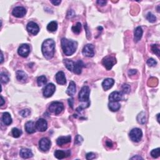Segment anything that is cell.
<instances>
[{
  "label": "cell",
  "instance_id": "obj_24",
  "mask_svg": "<svg viewBox=\"0 0 160 160\" xmlns=\"http://www.w3.org/2000/svg\"><path fill=\"white\" fill-rule=\"evenodd\" d=\"M2 120H3V123H4V124H6V125H7V126L10 125V124L12 123L11 116L10 114L8 112L3 113V116H2Z\"/></svg>",
  "mask_w": 160,
  "mask_h": 160
},
{
  "label": "cell",
  "instance_id": "obj_14",
  "mask_svg": "<svg viewBox=\"0 0 160 160\" xmlns=\"http://www.w3.org/2000/svg\"><path fill=\"white\" fill-rule=\"evenodd\" d=\"M70 155H71L70 150H66V151L56 150L55 152V156L58 159H62L68 157Z\"/></svg>",
  "mask_w": 160,
  "mask_h": 160
},
{
  "label": "cell",
  "instance_id": "obj_16",
  "mask_svg": "<svg viewBox=\"0 0 160 160\" xmlns=\"http://www.w3.org/2000/svg\"><path fill=\"white\" fill-rule=\"evenodd\" d=\"M55 78L57 83H58L59 84L63 85L66 83L65 74L63 72H59L57 73L55 76Z\"/></svg>",
  "mask_w": 160,
  "mask_h": 160
},
{
  "label": "cell",
  "instance_id": "obj_11",
  "mask_svg": "<svg viewBox=\"0 0 160 160\" xmlns=\"http://www.w3.org/2000/svg\"><path fill=\"white\" fill-rule=\"evenodd\" d=\"M18 53L21 56L23 57V58H26L30 53V48L29 45L27 44L21 45L18 48Z\"/></svg>",
  "mask_w": 160,
  "mask_h": 160
},
{
  "label": "cell",
  "instance_id": "obj_47",
  "mask_svg": "<svg viewBox=\"0 0 160 160\" xmlns=\"http://www.w3.org/2000/svg\"><path fill=\"white\" fill-rule=\"evenodd\" d=\"M51 3H53V5H56V6H58L60 3H61V1H59V0H58V1H51Z\"/></svg>",
  "mask_w": 160,
  "mask_h": 160
},
{
  "label": "cell",
  "instance_id": "obj_50",
  "mask_svg": "<svg viewBox=\"0 0 160 160\" xmlns=\"http://www.w3.org/2000/svg\"><path fill=\"white\" fill-rule=\"evenodd\" d=\"M5 103V101L4 98H3L2 96H1V106H3V105H4Z\"/></svg>",
  "mask_w": 160,
  "mask_h": 160
},
{
  "label": "cell",
  "instance_id": "obj_1",
  "mask_svg": "<svg viewBox=\"0 0 160 160\" xmlns=\"http://www.w3.org/2000/svg\"><path fill=\"white\" fill-rule=\"evenodd\" d=\"M55 42L52 39H47L42 44L41 51L45 58L51 59L55 54Z\"/></svg>",
  "mask_w": 160,
  "mask_h": 160
},
{
  "label": "cell",
  "instance_id": "obj_28",
  "mask_svg": "<svg viewBox=\"0 0 160 160\" xmlns=\"http://www.w3.org/2000/svg\"><path fill=\"white\" fill-rule=\"evenodd\" d=\"M58 29V23L53 21L49 23L47 26V30L50 32H55Z\"/></svg>",
  "mask_w": 160,
  "mask_h": 160
},
{
  "label": "cell",
  "instance_id": "obj_44",
  "mask_svg": "<svg viewBox=\"0 0 160 160\" xmlns=\"http://www.w3.org/2000/svg\"><path fill=\"white\" fill-rule=\"evenodd\" d=\"M137 71L136 70H130L128 72V74L130 76H133V75H135L136 74Z\"/></svg>",
  "mask_w": 160,
  "mask_h": 160
},
{
  "label": "cell",
  "instance_id": "obj_51",
  "mask_svg": "<svg viewBox=\"0 0 160 160\" xmlns=\"http://www.w3.org/2000/svg\"><path fill=\"white\" fill-rule=\"evenodd\" d=\"M1 63H3V52H1Z\"/></svg>",
  "mask_w": 160,
  "mask_h": 160
},
{
  "label": "cell",
  "instance_id": "obj_29",
  "mask_svg": "<svg viewBox=\"0 0 160 160\" xmlns=\"http://www.w3.org/2000/svg\"><path fill=\"white\" fill-rule=\"evenodd\" d=\"M137 121L138 123L141 124H144L146 123V114L144 112L142 111L140 113L138 114V115L137 116Z\"/></svg>",
  "mask_w": 160,
  "mask_h": 160
},
{
  "label": "cell",
  "instance_id": "obj_39",
  "mask_svg": "<svg viewBox=\"0 0 160 160\" xmlns=\"http://www.w3.org/2000/svg\"><path fill=\"white\" fill-rule=\"evenodd\" d=\"M122 92L124 94H128L130 93L131 88L129 84H124L122 87Z\"/></svg>",
  "mask_w": 160,
  "mask_h": 160
},
{
  "label": "cell",
  "instance_id": "obj_31",
  "mask_svg": "<svg viewBox=\"0 0 160 160\" xmlns=\"http://www.w3.org/2000/svg\"><path fill=\"white\" fill-rule=\"evenodd\" d=\"M72 30L74 33L79 34L81 31V24L80 23H77L75 26H73L72 28Z\"/></svg>",
  "mask_w": 160,
  "mask_h": 160
},
{
  "label": "cell",
  "instance_id": "obj_33",
  "mask_svg": "<svg viewBox=\"0 0 160 160\" xmlns=\"http://www.w3.org/2000/svg\"><path fill=\"white\" fill-rule=\"evenodd\" d=\"M158 83V81L155 78H151L148 82V84L150 86H157Z\"/></svg>",
  "mask_w": 160,
  "mask_h": 160
},
{
  "label": "cell",
  "instance_id": "obj_52",
  "mask_svg": "<svg viewBox=\"0 0 160 160\" xmlns=\"http://www.w3.org/2000/svg\"><path fill=\"white\" fill-rule=\"evenodd\" d=\"M159 114H158L157 115V117H158V122H159Z\"/></svg>",
  "mask_w": 160,
  "mask_h": 160
},
{
  "label": "cell",
  "instance_id": "obj_40",
  "mask_svg": "<svg viewBox=\"0 0 160 160\" xmlns=\"http://www.w3.org/2000/svg\"><path fill=\"white\" fill-rule=\"evenodd\" d=\"M83 141V137L80 136V135H77L74 140V143L76 145H80L81 144V143Z\"/></svg>",
  "mask_w": 160,
  "mask_h": 160
},
{
  "label": "cell",
  "instance_id": "obj_8",
  "mask_svg": "<svg viewBox=\"0 0 160 160\" xmlns=\"http://www.w3.org/2000/svg\"><path fill=\"white\" fill-rule=\"evenodd\" d=\"M56 90V86L54 84L49 83L45 86L43 90V96L45 98H49L54 94Z\"/></svg>",
  "mask_w": 160,
  "mask_h": 160
},
{
  "label": "cell",
  "instance_id": "obj_13",
  "mask_svg": "<svg viewBox=\"0 0 160 160\" xmlns=\"http://www.w3.org/2000/svg\"><path fill=\"white\" fill-rule=\"evenodd\" d=\"M26 13V9L23 6H17L13 9L12 14L16 18H23Z\"/></svg>",
  "mask_w": 160,
  "mask_h": 160
},
{
  "label": "cell",
  "instance_id": "obj_27",
  "mask_svg": "<svg viewBox=\"0 0 160 160\" xmlns=\"http://www.w3.org/2000/svg\"><path fill=\"white\" fill-rule=\"evenodd\" d=\"M63 63L65 64V65L68 70L70 71V72H73L74 66H75V63L73 62L72 60H70L68 59H64Z\"/></svg>",
  "mask_w": 160,
  "mask_h": 160
},
{
  "label": "cell",
  "instance_id": "obj_37",
  "mask_svg": "<svg viewBox=\"0 0 160 160\" xmlns=\"http://www.w3.org/2000/svg\"><path fill=\"white\" fill-rule=\"evenodd\" d=\"M31 113V111L29 109H24L20 112V115L21 116L24 117V118H26V117L29 116Z\"/></svg>",
  "mask_w": 160,
  "mask_h": 160
},
{
  "label": "cell",
  "instance_id": "obj_5",
  "mask_svg": "<svg viewBox=\"0 0 160 160\" xmlns=\"http://www.w3.org/2000/svg\"><path fill=\"white\" fill-rule=\"evenodd\" d=\"M116 63V59L115 57L112 55H108L105 57V58L103 59L102 61V64L107 70H111Z\"/></svg>",
  "mask_w": 160,
  "mask_h": 160
},
{
  "label": "cell",
  "instance_id": "obj_41",
  "mask_svg": "<svg viewBox=\"0 0 160 160\" xmlns=\"http://www.w3.org/2000/svg\"><path fill=\"white\" fill-rule=\"evenodd\" d=\"M147 64L148 66L152 67V66H155L156 64H157V62H156L154 59L150 58L147 61Z\"/></svg>",
  "mask_w": 160,
  "mask_h": 160
},
{
  "label": "cell",
  "instance_id": "obj_6",
  "mask_svg": "<svg viewBox=\"0 0 160 160\" xmlns=\"http://www.w3.org/2000/svg\"><path fill=\"white\" fill-rule=\"evenodd\" d=\"M129 136L131 141L137 143V142H139L143 137V132H142L141 130L136 128H133L130 131Z\"/></svg>",
  "mask_w": 160,
  "mask_h": 160
},
{
  "label": "cell",
  "instance_id": "obj_2",
  "mask_svg": "<svg viewBox=\"0 0 160 160\" xmlns=\"http://www.w3.org/2000/svg\"><path fill=\"white\" fill-rule=\"evenodd\" d=\"M61 48L63 53L66 56H71L75 53L78 48V43L75 41L63 38L61 39Z\"/></svg>",
  "mask_w": 160,
  "mask_h": 160
},
{
  "label": "cell",
  "instance_id": "obj_46",
  "mask_svg": "<svg viewBox=\"0 0 160 160\" xmlns=\"http://www.w3.org/2000/svg\"><path fill=\"white\" fill-rule=\"evenodd\" d=\"M106 145L108 147H109V148H112L113 147V142L111 141V140H107L106 141Z\"/></svg>",
  "mask_w": 160,
  "mask_h": 160
},
{
  "label": "cell",
  "instance_id": "obj_7",
  "mask_svg": "<svg viewBox=\"0 0 160 160\" xmlns=\"http://www.w3.org/2000/svg\"><path fill=\"white\" fill-rule=\"evenodd\" d=\"M39 146L42 151L47 152L51 147V141L47 138H43L39 142Z\"/></svg>",
  "mask_w": 160,
  "mask_h": 160
},
{
  "label": "cell",
  "instance_id": "obj_30",
  "mask_svg": "<svg viewBox=\"0 0 160 160\" xmlns=\"http://www.w3.org/2000/svg\"><path fill=\"white\" fill-rule=\"evenodd\" d=\"M37 83L39 86H43L46 83H47V79L45 76H41L38 78L37 79Z\"/></svg>",
  "mask_w": 160,
  "mask_h": 160
},
{
  "label": "cell",
  "instance_id": "obj_48",
  "mask_svg": "<svg viewBox=\"0 0 160 160\" xmlns=\"http://www.w3.org/2000/svg\"><path fill=\"white\" fill-rule=\"evenodd\" d=\"M68 103H69L70 106H71V107L73 108V98L69 99H68Z\"/></svg>",
  "mask_w": 160,
  "mask_h": 160
},
{
  "label": "cell",
  "instance_id": "obj_15",
  "mask_svg": "<svg viewBox=\"0 0 160 160\" xmlns=\"http://www.w3.org/2000/svg\"><path fill=\"white\" fill-rule=\"evenodd\" d=\"M123 98V95L119 91H113L109 96V101H119Z\"/></svg>",
  "mask_w": 160,
  "mask_h": 160
},
{
  "label": "cell",
  "instance_id": "obj_32",
  "mask_svg": "<svg viewBox=\"0 0 160 160\" xmlns=\"http://www.w3.org/2000/svg\"><path fill=\"white\" fill-rule=\"evenodd\" d=\"M11 133L14 138H18L21 136V134H22V131H21L20 130L16 128H14L12 129Z\"/></svg>",
  "mask_w": 160,
  "mask_h": 160
},
{
  "label": "cell",
  "instance_id": "obj_18",
  "mask_svg": "<svg viewBox=\"0 0 160 160\" xmlns=\"http://www.w3.org/2000/svg\"><path fill=\"white\" fill-rule=\"evenodd\" d=\"M25 130L28 133L32 134L36 131V125L33 122H28L25 124Z\"/></svg>",
  "mask_w": 160,
  "mask_h": 160
},
{
  "label": "cell",
  "instance_id": "obj_20",
  "mask_svg": "<svg viewBox=\"0 0 160 160\" xmlns=\"http://www.w3.org/2000/svg\"><path fill=\"white\" fill-rule=\"evenodd\" d=\"M76 91V84L74 83V81H70V84L68 87L67 88L66 90V94L70 96V97H73V96L75 94Z\"/></svg>",
  "mask_w": 160,
  "mask_h": 160
},
{
  "label": "cell",
  "instance_id": "obj_19",
  "mask_svg": "<svg viewBox=\"0 0 160 160\" xmlns=\"http://www.w3.org/2000/svg\"><path fill=\"white\" fill-rule=\"evenodd\" d=\"M20 155L21 158L24 159H28L30 158L33 156V153L32 151L27 148H23L21 149L20 152Z\"/></svg>",
  "mask_w": 160,
  "mask_h": 160
},
{
  "label": "cell",
  "instance_id": "obj_12",
  "mask_svg": "<svg viewBox=\"0 0 160 160\" xmlns=\"http://www.w3.org/2000/svg\"><path fill=\"white\" fill-rule=\"evenodd\" d=\"M35 125H36V130L40 131V132H44L48 128L47 122L45 119L42 118L39 119L36 122V124H35Z\"/></svg>",
  "mask_w": 160,
  "mask_h": 160
},
{
  "label": "cell",
  "instance_id": "obj_10",
  "mask_svg": "<svg viewBox=\"0 0 160 160\" xmlns=\"http://www.w3.org/2000/svg\"><path fill=\"white\" fill-rule=\"evenodd\" d=\"M26 30L30 33L33 35H36L40 31V28H39L36 23H35L33 21H30L27 24Z\"/></svg>",
  "mask_w": 160,
  "mask_h": 160
},
{
  "label": "cell",
  "instance_id": "obj_38",
  "mask_svg": "<svg viewBox=\"0 0 160 160\" xmlns=\"http://www.w3.org/2000/svg\"><path fill=\"white\" fill-rule=\"evenodd\" d=\"M146 19L150 21V23H155L156 20V16L152 14L151 13H148L146 15Z\"/></svg>",
  "mask_w": 160,
  "mask_h": 160
},
{
  "label": "cell",
  "instance_id": "obj_22",
  "mask_svg": "<svg viewBox=\"0 0 160 160\" xmlns=\"http://www.w3.org/2000/svg\"><path fill=\"white\" fill-rule=\"evenodd\" d=\"M143 30L140 26L137 27L136 29L134 30V40L135 42H138L139 41L141 38L142 36H143Z\"/></svg>",
  "mask_w": 160,
  "mask_h": 160
},
{
  "label": "cell",
  "instance_id": "obj_26",
  "mask_svg": "<svg viewBox=\"0 0 160 160\" xmlns=\"http://www.w3.org/2000/svg\"><path fill=\"white\" fill-rule=\"evenodd\" d=\"M108 107L111 111L115 112L118 111L120 109L121 106L118 101H109L108 104Z\"/></svg>",
  "mask_w": 160,
  "mask_h": 160
},
{
  "label": "cell",
  "instance_id": "obj_17",
  "mask_svg": "<svg viewBox=\"0 0 160 160\" xmlns=\"http://www.w3.org/2000/svg\"><path fill=\"white\" fill-rule=\"evenodd\" d=\"M114 83H115V80L112 78H106L102 83L103 88L105 91H107L112 88Z\"/></svg>",
  "mask_w": 160,
  "mask_h": 160
},
{
  "label": "cell",
  "instance_id": "obj_34",
  "mask_svg": "<svg viewBox=\"0 0 160 160\" xmlns=\"http://www.w3.org/2000/svg\"><path fill=\"white\" fill-rule=\"evenodd\" d=\"M151 51L158 56H159V45H153L151 46Z\"/></svg>",
  "mask_w": 160,
  "mask_h": 160
},
{
  "label": "cell",
  "instance_id": "obj_9",
  "mask_svg": "<svg viewBox=\"0 0 160 160\" xmlns=\"http://www.w3.org/2000/svg\"><path fill=\"white\" fill-rule=\"evenodd\" d=\"M95 47L92 44H88L85 45L83 49V55L86 57H93L95 55Z\"/></svg>",
  "mask_w": 160,
  "mask_h": 160
},
{
  "label": "cell",
  "instance_id": "obj_4",
  "mask_svg": "<svg viewBox=\"0 0 160 160\" xmlns=\"http://www.w3.org/2000/svg\"><path fill=\"white\" fill-rule=\"evenodd\" d=\"M90 93V88L87 86H84L81 89V90L79 93V95H78V98H79L80 101L84 102V103H90V101H89Z\"/></svg>",
  "mask_w": 160,
  "mask_h": 160
},
{
  "label": "cell",
  "instance_id": "obj_23",
  "mask_svg": "<svg viewBox=\"0 0 160 160\" xmlns=\"http://www.w3.org/2000/svg\"><path fill=\"white\" fill-rule=\"evenodd\" d=\"M84 66L83 62L81 60H78L77 62L75 63V66L73 70V73H76L77 74H80L81 73L82 68Z\"/></svg>",
  "mask_w": 160,
  "mask_h": 160
},
{
  "label": "cell",
  "instance_id": "obj_21",
  "mask_svg": "<svg viewBox=\"0 0 160 160\" xmlns=\"http://www.w3.org/2000/svg\"><path fill=\"white\" fill-rule=\"evenodd\" d=\"M72 138L70 136H60L56 140V143L58 146H63L65 144L69 143L71 142Z\"/></svg>",
  "mask_w": 160,
  "mask_h": 160
},
{
  "label": "cell",
  "instance_id": "obj_49",
  "mask_svg": "<svg viewBox=\"0 0 160 160\" xmlns=\"http://www.w3.org/2000/svg\"><path fill=\"white\" fill-rule=\"evenodd\" d=\"M131 159H143V158H142V157H141V156H138V155H136V156H133V157H132L131 158Z\"/></svg>",
  "mask_w": 160,
  "mask_h": 160
},
{
  "label": "cell",
  "instance_id": "obj_45",
  "mask_svg": "<svg viewBox=\"0 0 160 160\" xmlns=\"http://www.w3.org/2000/svg\"><path fill=\"white\" fill-rule=\"evenodd\" d=\"M106 3H107V1H103V0H99V1H97L98 4L99 5L101 6H105L106 4Z\"/></svg>",
  "mask_w": 160,
  "mask_h": 160
},
{
  "label": "cell",
  "instance_id": "obj_43",
  "mask_svg": "<svg viewBox=\"0 0 160 160\" xmlns=\"http://www.w3.org/2000/svg\"><path fill=\"white\" fill-rule=\"evenodd\" d=\"M74 15H75V13H74V11L72 10V9H71V10L69 11L68 12L67 16H68V18H70L73 17L74 16Z\"/></svg>",
  "mask_w": 160,
  "mask_h": 160
},
{
  "label": "cell",
  "instance_id": "obj_42",
  "mask_svg": "<svg viewBox=\"0 0 160 160\" xmlns=\"http://www.w3.org/2000/svg\"><path fill=\"white\" fill-rule=\"evenodd\" d=\"M96 158V155L94 153H88L86 154V159H88V160H91V159H95Z\"/></svg>",
  "mask_w": 160,
  "mask_h": 160
},
{
  "label": "cell",
  "instance_id": "obj_35",
  "mask_svg": "<svg viewBox=\"0 0 160 160\" xmlns=\"http://www.w3.org/2000/svg\"><path fill=\"white\" fill-rule=\"evenodd\" d=\"M160 154V149L159 148L155 149V150H153L151 151V155L153 158H157L159 156Z\"/></svg>",
  "mask_w": 160,
  "mask_h": 160
},
{
  "label": "cell",
  "instance_id": "obj_25",
  "mask_svg": "<svg viewBox=\"0 0 160 160\" xmlns=\"http://www.w3.org/2000/svg\"><path fill=\"white\" fill-rule=\"evenodd\" d=\"M16 78L17 80L21 82H24L28 78L27 74L24 73L23 71L21 70H18L16 72Z\"/></svg>",
  "mask_w": 160,
  "mask_h": 160
},
{
  "label": "cell",
  "instance_id": "obj_36",
  "mask_svg": "<svg viewBox=\"0 0 160 160\" xmlns=\"http://www.w3.org/2000/svg\"><path fill=\"white\" fill-rule=\"evenodd\" d=\"M9 80V79L8 76L6 74H5V73L2 72L1 73V82L2 83L6 84V83L8 82Z\"/></svg>",
  "mask_w": 160,
  "mask_h": 160
},
{
  "label": "cell",
  "instance_id": "obj_3",
  "mask_svg": "<svg viewBox=\"0 0 160 160\" xmlns=\"http://www.w3.org/2000/svg\"><path fill=\"white\" fill-rule=\"evenodd\" d=\"M48 109L51 113L58 115L63 111L64 105L61 102L54 101L49 105Z\"/></svg>",
  "mask_w": 160,
  "mask_h": 160
}]
</instances>
